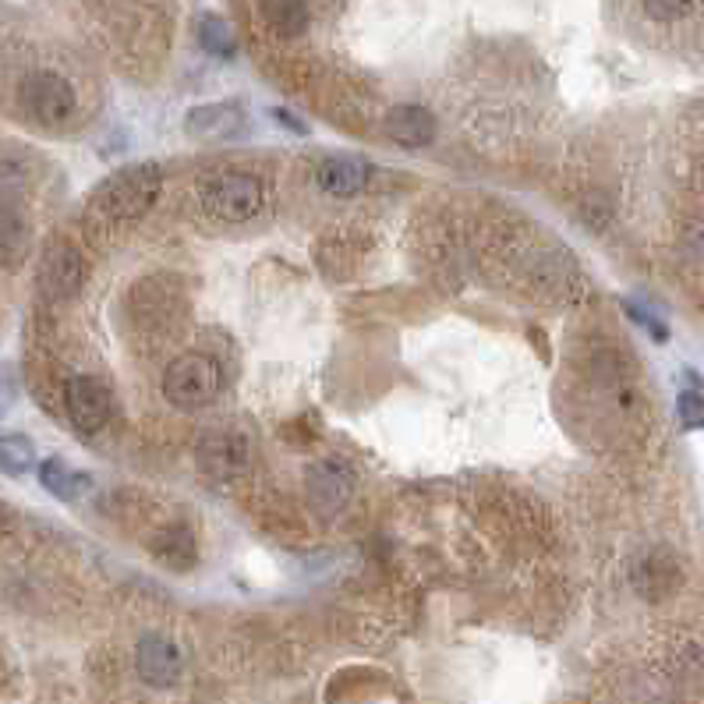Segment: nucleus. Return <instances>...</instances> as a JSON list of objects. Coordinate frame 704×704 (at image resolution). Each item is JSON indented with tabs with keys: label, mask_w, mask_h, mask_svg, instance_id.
Listing matches in <instances>:
<instances>
[{
	"label": "nucleus",
	"mask_w": 704,
	"mask_h": 704,
	"mask_svg": "<svg viewBox=\"0 0 704 704\" xmlns=\"http://www.w3.org/2000/svg\"><path fill=\"white\" fill-rule=\"evenodd\" d=\"M160 188H163V171L157 163H135V166H124L114 177H107L100 188H96L92 202L96 209L114 220V223H132L138 217H146L152 202L160 199Z\"/></svg>",
	"instance_id": "nucleus-1"
},
{
	"label": "nucleus",
	"mask_w": 704,
	"mask_h": 704,
	"mask_svg": "<svg viewBox=\"0 0 704 704\" xmlns=\"http://www.w3.org/2000/svg\"><path fill=\"white\" fill-rule=\"evenodd\" d=\"M220 390H223L220 361L202 355V350H188V355H181L166 365L163 397L171 400L177 411H199V407H209L220 397Z\"/></svg>",
	"instance_id": "nucleus-2"
},
{
	"label": "nucleus",
	"mask_w": 704,
	"mask_h": 704,
	"mask_svg": "<svg viewBox=\"0 0 704 704\" xmlns=\"http://www.w3.org/2000/svg\"><path fill=\"white\" fill-rule=\"evenodd\" d=\"M265 188L251 174H223L202 185V209L223 223H248L262 213Z\"/></svg>",
	"instance_id": "nucleus-3"
},
{
	"label": "nucleus",
	"mask_w": 704,
	"mask_h": 704,
	"mask_svg": "<svg viewBox=\"0 0 704 704\" xmlns=\"http://www.w3.org/2000/svg\"><path fill=\"white\" fill-rule=\"evenodd\" d=\"M199 468L217 482H234L251 471V440L234 425H213L195 443Z\"/></svg>",
	"instance_id": "nucleus-4"
},
{
	"label": "nucleus",
	"mask_w": 704,
	"mask_h": 704,
	"mask_svg": "<svg viewBox=\"0 0 704 704\" xmlns=\"http://www.w3.org/2000/svg\"><path fill=\"white\" fill-rule=\"evenodd\" d=\"M18 103L36 124H44V128H58V124H67L75 114V89L67 86L61 75L36 72L22 82Z\"/></svg>",
	"instance_id": "nucleus-5"
},
{
	"label": "nucleus",
	"mask_w": 704,
	"mask_h": 704,
	"mask_svg": "<svg viewBox=\"0 0 704 704\" xmlns=\"http://www.w3.org/2000/svg\"><path fill=\"white\" fill-rule=\"evenodd\" d=\"M64 411L82 435H96L114 411V393L96 375H72L64 383Z\"/></svg>",
	"instance_id": "nucleus-6"
},
{
	"label": "nucleus",
	"mask_w": 704,
	"mask_h": 704,
	"mask_svg": "<svg viewBox=\"0 0 704 704\" xmlns=\"http://www.w3.org/2000/svg\"><path fill=\"white\" fill-rule=\"evenodd\" d=\"M86 276H89V265L72 245H50L44 251V259H39V273H36L39 291H44L50 301L75 298L82 284H86Z\"/></svg>",
	"instance_id": "nucleus-7"
},
{
	"label": "nucleus",
	"mask_w": 704,
	"mask_h": 704,
	"mask_svg": "<svg viewBox=\"0 0 704 704\" xmlns=\"http://www.w3.org/2000/svg\"><path fill=\"white\" fill-rule=\"evenodd\" d=\"M305 496L319 517L341 514L350 496H355V474L336 460H319L305 474Z\"/></svg>",
	"instance_id": "nucleus-8"
},
{
	"label": "nucleus",
	"mask_w": 704,
	"mask_h": 704,
	"mask_svg": "<svg viewBox=\"0 0 704 704\" xmlns=\"http://www.w3.org/2000/svg\"><path fill=\"white\" fill-rule=\"evenodd\" d=\"M185 132L199 138V143H227V138H237L245 132V114L234 103H202L188 110Z\"/></svg>",
	"instance_id": "nucleus-9"
},
{
	"label": "nucleus",
	"mask_w": 704,
	"mask_h": 704,
	"mask_svg": "<svg viewBox=\"0 0 704 704\" xmlns=\"http://www.w3.org/2000/svg\"><path fill=\"white\" fill-rule=\"evenodd\" d=\"M135 666H138V676L149 683V687H174L181 680V669H185V662H181V652L163 638H143L138 641V655H135Z\"/></svg>",
	"instance_id": "nucleus-10"
},
{
	"label": "nucleus",
	"mask_w": 704,
	"mask_h": 704,
	"mask_svg": "<svg viewBox=\"0 0 704 704\" xmlns=\"http://www.w3.org/2000/svg\"><path fill=\"white\" fill-rule=\"evenodd\" d=\"M633 588H638V595H644L647 602H662L669 598L676 588H680V563H676L669 553H644L638 559V567H633Z\"/></svg>",
	"instance_id": "nucleus-11"
},
{
	"label": "nucleus",
	"mask_w": 704,
	"mask_h": 704,
	"mask_svg": "<svg viewBox=\"0 0 704 704\" xmlns=\"http://www.w3.org/2000/svg\"><path fill=\"white\" fill-rule=\"evenodd\" d=\"M369 163H361L355 157H330V160H322L319 163V188L333 195V199H355V195L365 192V185H369Z\"/></svg>",
	"instance_id": "nucleus-12"
},
{
	"label": "nucleus",
	"mask_w": 704,
	"mask_h": 704,
	"mask_svg": "<svg viewBox=\"0 0 704 704\" xmlns=\"http://www.w3.org/2000/svg\"><path fill=\"white\" fill-rule=\"evenodd\" d=\"M435 118L425 107H393L386 114V135L404 149H425L435 143Z\"/></svg>",
	"instance_id": "nucleus-13"
},
{
	"label": "nucleus",
	"mask_w": 704,
	"mask_h": 704,
	"mask_svg": "<svg viewBox=\"0 0 704 704\" xmlns=\"http://www.w3.org/2000/svg\"><path fill=\"white\" fill-rule=\"evenodd\" d=\"M152 556H157L160 567L188 573L195 563H199V545H195V534L188 528H166L152 539Z\"/></svg>",
	"instance_id": "nucleus-14"
},
{
	"label": "nucleus",
	"mask_w": 704,
	"mask_h": 704,
	"mask_svg": "<svg viewBox=\"0 0 704 704\" xmlns=\"http://www.w3.org/2000/svg\"><path fill=\"white\" fill-rule=\"evenodd\" d=\"M262 22L276 36L294 39L308 29V0H259Z\"/></svg>",
	"instance_id": "nucleus-15"
},
{
	"label": "nucleus",
	"mask_w": 704,
	"mask_h": 704,
	"mask_svg": "<svg viewBox=\"0 0 704 704\" xmlns=\"http://www.w3.org/2000/svg\"><path fill=\"white\" fill-rule=\"evenodd\" d=\"M39 482H44V489L47 492H53L58 499H82L86 492L92 489V478L89 474H78V471H72L67 468L64 460H58V457H50V460H44L39 464Z\"/></svg>",
	"instance_id": "nucleus-16"
},
{
	"label": "nucleus",
	"mask_w": 704,
	"mask_h": 704,
	"mask_svg": "<svg viewBox=\"0 0 704 704\" xmlns=\"http://www.w3.org/2000/svg\"><path fill=\"white\" fill-rule=\"evenodd\" d=\"M25 245H29V223H25V213H18L15 202H4V213H0V248H4V265L11 270L18 259Z\"/></svg>",
	"instance_id": "nucleus-17"
},
{
	"label": "nucleus",
	"mask_w": 704,
	"mask_h": 704,
	"mask_svg": "<svg viewBox=\"0 0 704 704\" xmlns=\"http://www.w3.org/2000/svg\"><path fill=\"white\" fill-rule=\"evenodd\" d=\"M33 464H36L33 440H25V435H4V440H0V468H4V474L22 478V474H29Z\"/></svg>",
	"instance_id": "nucleus-18"
},
{
	"label": "nucleus",
	"mask_w": 704,
	"mask_h": 704,
	"mask_svg": "<svg viewBox=\"0 0 704 704\" xmlns=\"http://www.w3.org/2000/svg\"><path fill=\"white\" fill-rule=\"evenodd\" d=\"M199 39H202V47L213 53V58H220V61H231L234 53H237V39L231 33V25L223 22V18H217V15H206L199 22Z\"/></svg>",
	"instance_id": "nucleus-19"
},
{
	"label": "nucleus",
	"mask_w": 704,
	"mask_h": 704,
	"mask_svg": "<svg viewBox=\"0 0 704 704\" xmlns=\"http://www.w3.org/2000/svg\"><path fill=\"white\" fill-rule=\"evenodd\" d=\"M676 418H680V425L690 429V432H701L704 429V397L694 390L680 393V400H676Z\"/></svg>",
	"instance_id": "nucleus-20"
},
{
	"label": "nucleus",
	"mask_w": 704,
	"mask_h": 704,
	"mask_svg": "<svg viewBox=\"0 0 704 704\" xmlns=\"http://www.w3.org/2000/svg\"><path fill=\"white\" fill-rule=\"evenodd\" d=\"M641 4L655 22H676L694 8V0H641Z\"/></svg>",
	"instance_id": "nucleus-21"
}]
</instances>
